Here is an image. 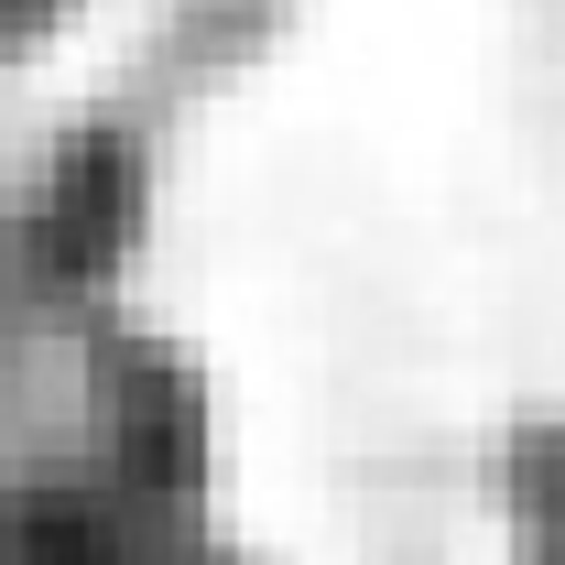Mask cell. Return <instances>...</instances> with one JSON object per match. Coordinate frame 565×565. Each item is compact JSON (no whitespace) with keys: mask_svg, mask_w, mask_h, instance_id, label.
Returning <instances> with one entry per match:
<instances>
[{"mask_svg":"<svg viewBox=\"0 0 565 565\" xmlns=\"http://www.w3.org/2000/svg\"><path fill=\"white\" fill-rule=\"evenodd\" d=\"M522 565H565V457L544 468V500H533V522H522Z\"/></svg>","mask_w":565,"mask_h":565,"instance_id":"1","label":"cell"},{"mask_svg":"<svg viewBox=\"0 0 565 565\" xmlns=\"http://www.w3.org/2000/svg\"><path fill=\"white\" fill-rule=\"evenodd\" d=\"M55 11H66V0H0V55H11V44H33Z\"/></svg>","mask_w":565,"mask_h":565,"instance_id":"2","label":"cell"}]
</instances>
